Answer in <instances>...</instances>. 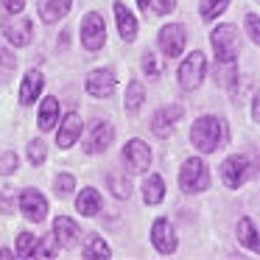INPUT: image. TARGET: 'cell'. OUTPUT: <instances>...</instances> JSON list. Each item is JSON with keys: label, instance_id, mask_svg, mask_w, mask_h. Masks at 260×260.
I'll list each match as a JSON object with an SVG mask.
<instances>
[{"label": "cell", "instance_id": "cell-38", "mask_svg": "<svg viewBox=\"0 0 260 260\" xmlns=\"http://www.w3.org/2000/svg\"><path fill=\"white\" fill-rule=\"evenodd\" d=\"M0 3H3V9L9 14H20L25 9V0H0Z\"/></svg>", "mask_w": 260, "mask_h": 260}, {"label": "cell", "instance_id": "cell-22", "mask_svg": "<svg viewBox=\"0 0 260 260\" xmlns=\"http://www.w3.org/2000/svg\"><path fill=\"white\" fill-rule=\"evenodd\" d=\"M56 123H59V101L53 95H48V98H42V104H40V129L51 132Z\"/></svg>", "mask_w": 260, "mask_h": 260}, {"label": "cell", "instance_id": "cell-9", "mask_svg": "<svg viewBox=\"0 0 260 260\" xmlns=\"http://www.w3.org/2000/svg\"><path fill=\"white\" fill-rule=\"evenodd\" d=\"M157 42H159V51H162L165 56L176 59L182 51H185V45H187V31H185V25H179V23L165 25V28L159 31Z\"/></svg>", "mask_w": 260, "mask_h": 260}, {"label": "cell", "instance_id": "cell-21", "mask_svg": "<svg viewBox=\"0 0 260 260\" xmlns=\"http://www.w3.org/2000/svg\"><path fill=\"white\" fill-rule=\"evenodd\" d=\"M165 199V182L159 174H148L143 179V202L146 204H159Z\"/></svg>", "mask_w": 260, "mask_h": 260}, {"label": "cell", "instance_id": "cell-10", "mask_svg": "<svg viewBox=\"0 0 260 260\" xmlns=\"http://www.w3.org/2000/svg\"><path fill=\"white\" fill-rule=\"evenodd\" d=\"M17 204H20V213H23L28 221H34V224L45 221V215H48V199L42 196L40 190L25 187V190L20 193V202Z\"/></svg>", "mask_w": 260, "mask_h": 260}, {"label": "cell", "instance_id": "cell-30", "mask_svg": "<svg viewBox=\"0 0 260 260\" xmlns=\"http://www.w3.org/2000/svg\"><path fill=\"white\" fill-rule=\"evenodd\" d=\"M14 70H17V59H14V53L6 51V48H0V81H6Z\"/></svg>", "mask_w": 260, "mask_h": 260}, {"label": "cell", "instance_id": "cell-5", "mask_svg": "<svg viewBox=\"0 0 260 260\" xmlns=\"http://www.w3.org/2000/svg\"><path fill=\"white\" fill-rule=\"evenodd\" d=\"M204 73H207V59H204L202 51H193L185 62L179 64V84L182 90H199L204 81Z\"/></svg>", "mask_w": 260, "mask_h": 260}, {"label": "cell", "instance_id": "cell-16", "mask_svg": "<svg viewBox=\"0 0 260 260\" xmlns=\"http://www.w3.org/2000/svg\"><path fill=\"white\" fill-rule=\"evenodd\" d=\"M182 118V107L179 104H174V107H165V109H157L151 118V132L157 137H168L171 129H174V123Z\"/></svg>", "mask_w": 260, "mask_h": 260}, {"label": "cell", "instance_id": "cell-24", "mask_svg": "<svg viewBox=\"0 0 260 260\" xmlns=\"http://www.w3.org/2000/svg\"><path fill=\"white\" fill-rule=\"evenodd\" d=\"M238 241L249 249V252H260V241H257V230H254V221L249 215H243L238 221Z\"/></svg>", "mask_w": 260, "mask_h": 260}, {"label": "cell", "instance_id": "cell-14", "mask_svg": "<svg viewBox=\"0 0 260 260\" xmlns=\"http://www.w3.org/2000/svg\"><path fill=\"white\" fill-rule=\"evenodd\" d=\"M81 129H84V120H81L79 112H68L64 120L59 123V132H56V146L59 148H73L76 140L81 137Z\"/></svg>", "mask_w": 260, "mask_h": 260}, {"label": "cell", "instance_id": "cell-29", "mask_svg": "<svg viewBox=\"0 0 260 260\" xmlns=\"http://www.w3.org/2000/svg\"><path fill=\"white\" fill-rule=\"evenodd\" d=\"M143 73H146L148 79H159V73H162V62H159V56L154 51L143 53Z\"/></svg>", "mask_w": 260, "mask_h": 260}, {"label": "cell", "instance_id": "cell-27", "mask_svg": "<svg viewBox=\"0 0 260 260\" xmlns=\"http://www.w3.org/2000/svg\"><path fill=\"white\" fill-rule=\"evenodd\" d=\"M56 249H59V243L53 241V235H48V238H40V241L34 243L28 257H56Z\"/></svg>", "mask_w": 260, "mask_h": 260}, {"label": "cell", "instance_id": "cell-20", "mask_svg": "<svg viewBox=\"0 0 260 260\" xmlns=\"http://www.w3.org/2000/svg\"><path fill=\"white\" fill-rule=\"evenodd\" d=\"M101 207H104V199L95 187H84V190L76 196V210H79L81 215H98Z\"/></svg>", "mask_w": 260, "mask_h": 260}, {"label": "cell", "instance_id": "cell-7", "mask_svg": "<svg viewBox=\"0 0 260 260\" xmlns=\"http://www.w3.org/2000/svg\"><path fill=\"white\" fill-rule=\"evenodd\" d=\"M0 28H3V37H6L14 48H25L31 42V34H34V25H31L28 17H23V12L3 17V25H0Z\"/></svg>", "mask_w": 260, "mask_h": 260}, {"label": "cell", "instance_id": "cell-17", "mask_svg": "<svg viewBox=\"0 0 260 260\" xmlns=\"http://www.w3.org/2000/svg\"><path fill=\"white\" fill-rule=\"evenodd\" d=\"M115 20H118V31L123 42H135L137 40V17L129 12L123 0H115Z\"/></svg>", "mask_w": 260, "mask_h": 260}, {"label": "cell", "instance_id": "cell-41", "mask_svg": "<svg viewBox=\"0 0 260 260\" xmlns=\"http://www.w3.org/2000/svg\"><path fill=\"white\" fill-rule=\"evenodd\" d=\"M137 6H140L143 12H148V0H137Z\"/></svg>", "mask_w": 260, "mask_h": 260}, {"label": "cell", "instance_id": "cell-4", "mask_svg": "<svg viewBox=\"0 0 260 260\" xmlns=\"http://www.w3.org/2000/svg\"><path fill=\"white\" fill-rule=\"evenodd\" d=\"M120 159H123V171H129V174H146L151 168V148L135 137V140H129L123 146Z\"/></svg>", "mask_w": 260, "mask_h": 260}, {"label": "cell", "instance_id": "cell-26", "mask_svg": "<svg viewBox=\"0 0 260 260\" xmlns=\"http://www.w3.org/2000/svg\"><path fill=\"white\" fill-rule=\"evenodd\" d=\"M107 182H109V187H112V193L118 199H129L132 196V185H129V179H126V171L120 174V171H112V174L107 176Z\"/></svg>", "mask_w": 260, "mask_h": 260}, {"label": "cell", "instance_id": "cell-3", "mask_svg": "<svg viewBox=\"0 0 260 260\" xmlns=\"http://www.w3.org/2000/svg\"><path fill=\"white\" fill-rule=\"evenodd\" d=\"M179 187L185 193H204L210 187V171L204 165V159L190 157L185 159V165L179 168Z\"/></svg>", "mask_w": 260, "mask_h": 260}, {"label": "cell", "instance_id": "cell-40", "mask_svg": "<svg viewBox=\"0 0 260 260\" xmlns=\"http://www.w3.org/2000/svg\"><path fill=\"white\" fill-rule=\"evenodd\" d=\"M12 249H0V260H9V257H12Z\"/></svg>", "mask_w": 260, "mask_h": 260}, {"label": "cell", "instance_id": "cell-8", "mask_svg": "<svg viewBox=\"0 0 260 260\" xmlns=\"http://www.w3.org/2000/svg\"><path fill=\"white\" fill-rule=\"evenodd\" d=\"M249 174H252V165H249V159L243 157V154H232V157H226L224 162H221V179H224V185L232 187V190H238V187L249 179Z\"/></svg>", "mask_w": 260, "mask_h": 260}, {"label": "cell", "instance_id": "cell-11", "mask_svg": "<svg viewBox=\"0 0 260 260\" xmlns=\"http://www.w3.org/2000/svg\"><path fill=\"white\" fill-rule=\"evenodd\" d=\"M151 243H154V249H157L159 254H174L176 252L179 241H176V232H174V226H171L168 218H157V221H154Z\"/></svg>", "mask_w": 260, "mask_h": 260}, {"label": "cell", "instance_id": "cell-35", "mask_svg": "<svg viewBox=\"0 0 260 260\" xmlns=\"http://www.w3.org/2000/svg\"><path fill=\"white\" fill-rule=\"evenodd\" d=\"M53 185H56V196H70L76 190V179L70 174H59Z\"/></svg>", "mask_w": 260, "mask_h": 260}, {"label": "cell", "instance_id": "cell-39", "mask_svg": "<svg viewBox=\"0 0 260 260\" xmlns=\"http://www.w3.org/2000/svg\"><path fill=\"white\" fill-rule=\"evenodd\" d=\"M260 118V98H254L252 101V120H257Z\"/></svg>", "mask_w": 260, "mask_h": 260}, {"label": "cell", "instance_id": "cell-34", "mask_svg": "<svg viewBox=\"0 0 260 260\" xmlns=\"http://www.w3.org/2000/svg\"><path fill=\"white\" fill-rule=\"evenodd\" d=\"M17 165H20V159H17V154H14V151L0 154V176L14 174V171H17Z\"/></svg>", "mask_w": 260, "mask_h": 260}, {"label": "cell", "instance_id": "cell-13", "mask_svg": "<svg viewBox=\"0 0 260 260\" xmlns=\"http://www.w3.org/2000/svg\"><path fill=\"white\" fill-rule=\"evenodd\" d=\"M115 87H118V79L109 68H98L87 76V92L95 98H109L115 92Z\"/></svg>", "mask_w": 260, "mask_h": 260}, {"label": "cell", "instance_id": "cell-31", "mask_svg": "<svg viewBox=\"0 0 260 260\" xmlns=\"http://www.w3.org/2000/svg\"><path fill=\"white\" fill-rule=\"evenodd\" d=\"M14 207H17V193H14V187H3L0 190V213L3 215H12Z\"/></svg>", "mask_w": 260, "mask_h": 260}, {"label": "cell", "instance_id": "cell-2", "mask_svg": "<svg viewBox=\"0 0 260 260\" xmlns=\"http://www.w3.org/2000/svg\"><path fill=\"white\" fill-rule=\"evenodd\" d=\"M210 45L215 51V59L224 64H232L238 59V51H241V40H238V28L235 25H218V28L210 34Z\"/></svg>", "mask_w": 260, "mask_h": 260}, {"label": "cell", "instance_id": "cell-28", "mask_svg": "<svg viewBox=\"0 0 260 260\" xmlns=\"http://www.w3.org/2000/svg\"><path fill=\"white\" fill-rule=\"evenodd\" d=\"M226 6H230V0H202V6H199V12H202V20H215L218 14L226 12Z\"/></svg>", "mask_w": 260, "mask_h": 260}, {"label": "cell", "instance_id": "cell-33", "mask_svg": "<svg viewBox=\"0 0 260 260\" xmlns=\"http://www.w3.org/2000/svg\"><path fill=\"white\" fill-rule=\"evenodd\" d=\"M34 243H37V235H31V232H20V238H17V257H28V252L34 249Z\"/></svg>", "mask_w": 260, "mask_h": 260}, {"label": "cell", "instance_id": "cell-36", "mask_svg": "<svg viewBox=\"0 0 260 260\" xmlns=\"http://www.w3.org/2000/svg\"><path fill=\"white\" fill-rule=\"evenodd\" d=\"M246 34L252 42H260V20H257V14H252V12L246 14Z\"/></svg>", "mask_w": 260, "mask_h": 260}, {"label": "cell", "instance_id": "cell-32", "mask_svg": "<svg viewBox=\"0 0 260 260\" xmlns=\"http://www.w3.org/2000/svg\"><path fill=\"white\" fill-rule=\"evenodd\" d=\"M45 157H48L45 143H42V140H31L28 143V162L31 165H42V162H45Z\"/></svg>", "mask_w": 260, "mask_h": 260}, {"label": "cell", "instance_id": "cell-12", "mask_svg": "<svg viewBox=\"0 0 260 260\" xmlns=\"http://www.w3.org/2000/svg\"><path fill=\"white\" fill-rule=\"evenodd\" d=\"M53 241L62 249H76L81 241L79 224L73 218H68V215H56V221H53Z\"/></svg>", "mask_w": 260, "mask_h": 260}, {"label": "cell", "instance_id": "cell-1", "mask_svg": "<svg viewBox=\"0 0 260 260\" xmlns=\"http://www.w3.org/2000/svg\"><path fill=\"white\" fill-rule=\"evenodd\" d=\"M226 132H224V120L215 115H202L190 129V143L193 148H199L202 154H213L215 148H221Z\"/></svg>", "mask_w": 260, "mask_h": 260}, {"label": "cell", "instance_id": "cell-37", "mask_svg": "<svg viewBox=\"0 0 260 260\" xmlns=\"http://www.w3.org/2000/svg\"><path fill=\"white\" fill-rule=\"evenodd\" d=\"M148 9L154 14H168L176 9V0H148Z\"/></svg>", "mask_w": 260, "mask_h": 260}, {"label": "cell", "instance_id": "cell-18", "mask_svg": "<svg viewBox=\"0 0 260 260\" xmlns=\"http://www.w3.org/2000/svg\"><path fill=\"white\" fill-rule=\"evenodd\" d=\"M42 87H45V76H42L40 70H28L23 84H20V104H23V107L37 104V98L42 95Z\"/></svg>", "mask_w": 260, "mask_h": 260}, {"label": "cell", "instance_id": "cell-15", "mask_svg": "<svg viewBox=\"0 0 260 260\" xmlns=\"http://www.w3.org/2000/svg\"><path fill=\"white\" fill-rule=\"evenodd\" d=\"M112 140H115V129H112V123H95V129H92V135L84 140V151L87 154H104L109 146H112Z\"/></svg>", "mask_w": 260, "mask_h": 260}, {"label": "cell", "instance_id": "cell-25", "mask_svg": "<svg viewBox=\"0 0 260 260\" xmlns=\"http://www.w3.org/2000/svg\"><path fill=\"white\" fill-rule=\"evenodd\" d=\"M143 98H146V90H143V84H140L137 79H135V81H129V87H126V101H123L126 112H129V115L140 112Z\"/></svg>", "mask_w": 260, "mask_h": 260}, {"label": "cell", "instance_id": "cell-6", "mask_svg": "<svg viewBox=\"0 0 260 260\" xmlns=\"http://www.w3.org/2000/svg\"><path fill=\"white\" fill-rule=\"evenodd\" d=\"M104 42H107V23L98 12H90L81 20V45L95 53L104 48Z\"/></svg>", "mask_w": 260, "mask_h": 260}, {"label": "cell", "instance_id": "cell-19", "mask_svg": "<svg viewBox=\"0 0 260 260\" xmlns=\"http://www.w3.org/2000/svg\"><path fill=\"white\" fill-rule=\"evenodd\" d=\"M70 3H73V0H40V20L48 25L59 23L62 17H68Z\"/></svg>", "mask_w": 260, "mask_h": 260}, {"label": "cell", "instance_id": "cell-23", "mask_svg": "<svg viewBox=\"0 0 260 260\" xmlns=\"http://www.w3.org/2000/svg\"><path fill=\"white\" fill-rule=\"evenodd\" d=\"M81 254L84 257H90V260H98V257H112V249H109V243L104 241V238H98V235H87L84 238V243H81Z\"/></svg>", "mask_w": 260, "mask_h": 260}]
</instances>
